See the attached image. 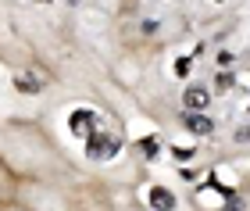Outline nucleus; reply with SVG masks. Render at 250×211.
Segmentation results:
<instances>
[{
  "label": "nucleus",
  "mask_w": 250,
  "mask_h": 211,
  "mask_svg": "<svg viewBox=\"0 0 250 211\" xmlns=\"http://www.w3.org/2000/svg\"><path fill=\"white\" fill-rule=\"evenodd\" d=\"M186 126H189V132H197V136L214 132V122H211L208 115H200V111H189V115H186Z\"/></svg>",
  "instance_id": "nucleus-1"
},
{
  "label": "nucleus",
  "mask_w": 250,
  "mask_h": 211,
  "mask_svg": "<svg viewBox=\"0 0 250 211\" xmlns=\"http://www.w3.org/2000/svg\"><path fill=\"white\" fill-rule=\"evenodd\" d=\"M150 204H154V211H172L175 208V197L165 190V186H154L150 190Z\"/></svg>",
  "instance_id": "nucleus-2"
},
{
  "label": "nucleus",
  "mask_w": 250,
  "mask_h": 211,
  "mask_svg": "<svg viewBox=\"0 0 250 211\" xmlns=\"http://www.w3.org/2000/svg\"><path fill=\"white\" fill-rule=\"evenodd\" d=\"M208 101H211V93L204 90V86H189V90H186V107L189 111H200Z\"/></svg>",
  "instance_id": "nucleus-3"
},
{
  "label": "nucleus",
  "mask_w": 250,
  "mask_h": 211,
  "mask_svg": "<svg viewBox=\"0 0 250 211\" xmlns=\"http://www.w3.org/2000/svg\"><path fill=\"white\" fill-rule=\"evenodd\" d=\"M89 154L93 158H107V154H115V140H89Z\"/></svg>",
  "instance_id": "nucleus-4"
},
{
  "label": "nucleus",
  "mask_w": 250,
  "mask_h": 211,
  "mask_svg": "<svg viewBox=\"0 0 250 211\" xmlns=\"http://www.w3.org/2000/svg\"><path fill=\"white\" fill-rule=\"evenodd\" d=\"M15 83H18V90H21V93H40V83L32 79V75H18Z\"/></svg>",
  "instance_id": "nucleus-5"
},
{
  "label": "nucleus",
  "mask_w": 250,
  "mask_h": 211,
  "mask_svg": "<svg viewBox=\"0 0 250 211\" xmlns=\"http://www.w3.org/2000/svg\"><path fill=\"white\" fill-rule=\"evenodd\" d=\"M189 154H193V147H175V158H179V161L189 158Z\"/></svg>",
  "instance_id": "nucleus-6"
}]
</instances>
